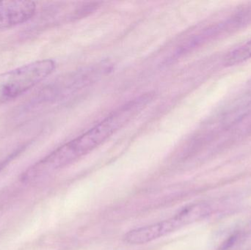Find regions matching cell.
Returning <instances> with one entry per match:
<instances>
[{"instance_id": "1", "label": "cell", "mask_w": 251, "mask_h": 250, "mask_svg": "<svg viewBox=\"0 0 251 250\" xmlns=\"http://www.w3.org/2000/svg\"><path fill=\"white\" fill-rule=\"evenodd\" d=\"M153 98V95L147 93L126 103L102 121L27 169L22 174V181L32 182L44 177L89 154L140 114Z\"/></svg>"}, {"instance_id": "2", "label": "cell", "mask_w": 251, "mask_h": 250, "mask_svg": "<svg viewBox=\"0 0 251 250\" xmlns=\"http://www.w3.org/2000/svg\"><path fill=\"white\" fill-rule=\"evenodd\" d=\"M210 206L204 203L191 204L168 220L130 230L124 239L130 245H144L163 237L187 225L203 220L210 214Z\"/></svg>"}, {"instance_id": "3", "label": "cell", "mask_w": 251, "mask_h": 250, "mask_svg": "<svg viewBox=\"0 0 251 250\" xmlns=\"http://www.w3.org/2000/svg\"><path fill=\"white\" fill-rule=\"evenodd\" d=\"M55 68L54 60H42L0 74V105L17 98L42 82Z\"/></svg>"}, {"instance_id": "4", "label": "cell", "mask_w": 251, "mask_h": 250, "mask_svg": "<svg viewBox=\"0 0 251 250\" xmlns=\"http://www.w3.org/2000/svg\"><path fill=\"white\" fill-rule=\"evenodd\" d=\"M36 11L32 1H0V29H9L28 22Z\"/></svg>"}, {"instance_id": "5", "label": "cell", "mask_w": 251, "mask_h": 250, "mask_svg": "<svg viewBox=\"0 0 251 250\" xmlns=\"http://www.w3.org/2000/svg\"><path fill=\"white\" fill-rule=\"evenodd\" d=\"M250 59H251V40L230 51L224 58V64L226 66H237Z\"/></svg>"}]
</instances>
